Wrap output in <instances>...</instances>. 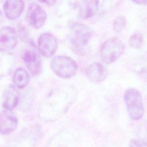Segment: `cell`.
Wrapping results in <instances>:
<instances>
[{
    "label": "cell",
    "instance_id": "cell-1",
    "mask_svg": "<svg viewBox=\"0 0 147 147\" xmlns=\"http://www.w3.org/2000/svg\"><path fill=\"white\" fill-rule=\"evenodd\" d=\"M92 30L88 26L78 22L72 23L69 27V39L79 53H84V47L92 37Z\"/></svg>",
    "mask_w": 147,
    "mask_h": 147
},
{
    "label": "cell",
    "instance_id": "cell-2",
    "mask_svg": "<svg viewBox=\"0 0 147 147\" xmlns=\"http://www.w3.org/2000/svg\"><path fill=\"white\" fill-rule=\"evenodd\" d=\"M124 50L125 44L120 38L117 37H110L101 46V59L106 64L113 63L121 57Z\"/></svg>",
    "mask_w": 147,
    "mask_h": 147
},
{
    "label": "cell",
    "instance_id": "cell-3",
    "mask_svg": "<svg viewBox=\"0 0 147 147\" xmlns=\"http://www.w3.org/2000/svg\"><path fill=\"white\" fill-rule=\"evenodd\" d=\"M123 99L130 117L134 120L141 119L145 110L142 96L139 91L134 88L127 89L124 93Z\"/></svg>",
    "mask_w": 147,
    "mask_h": 147
},
{
    "label": "cell",
    "instance_id": "cell-4",
    "mask_svg": "<svg viewBox=\"0 0 147 147\" xmlns=\"http://www.w3.org/2000/svg\"><path fill=\"white\" fill-rule=\"evenodd\" d=\"M51 67L57 75L65 79L74 76L78 70L76 61L65 56H56L53 57L51 62Z\"/></svg>",
    "mask_w": 147,
    "mask_h": 147
},
{
    "label": "cell",
    "instance_id": "cell-5",
    "mask_svg": "<svg viewBox=\"0 0 147 147\" xmlns=\"http://www.w3.org/2000/svg\"><path fill=\"white\" fill-rule=\"evenodd\" d=\"M26 19L30 26L34 29H40L45 24L47 13L40 5L36 3H32L27 10Z\"/></svg>",
    "mask_w": 147,
    "mask_h": 147
},
{
    "label": "cell",
    "instance_id": "cell-6",
    "mask_svg": "<svg viewBox=\"0 0 147 147\" xmlns=\"http://www.w3.org/2000/svg\"><path fill=\"white\" fill-rule=\"evenodd\" d=\"M37 47L40 53L43 56L49 58L56 52L58 47L57 40L52 34L45 32L39 36Z\"/></svg>",
    "mask_w": 147,
    "mask_h": 147
},
{
    "label": "cell",
    "instance_id": "cell-7",
    "mask_svg": "<svg viewBox=\"0 0 147 147\" xmlns=\"http://www.w3.org/2000/svg\"><path fill=\"white\" fill-rule=\"evenodd\" d=\"M18 44V36L14 28L4 26L0 29V51L13 50Z\"/></svg>",
    "mask_w": 147,
    "mask_h": 147
},
{
    "label": "cell",
    "instance_id": "cell-8",
    "mask_svg": "<svg viewBox=\"0 0 147 147\" xmlns=\"http://www.w3.org/2000/svg\"><path fill=\"white\" fill-rule=\"evenodd\" d=\"M18 119L11 110L5 109L0 112V133L9 135L17 129Z\"/></svg>",
    "mask_w": 147,
    "mask_h": 147
},
{
    "label": "cell",
    "instance_id": "cell-9",
    "mask_svg": "<svg viewBox=\"0 0 147 147\" xmlns=\"http://www.w3.org/2000/svg\"><path fill=\"white\" fill-rule=\"evenodd\" d=\"M23 61L30 73L37 75L41 70V60L36 49H27L22 54Z\"/></svg>",
    "mask_w": 147,
    "mask_h": 147
},
{
    "label": "cell",
    "instance_id": "cell-10",
    "mask_svg": "<svg viewBox=\"0 0 147 147\" xmlns=\"http://www.w3.org/2000/svg\"><path fill=\"white\" fill-rule=\"evenodd\" d=\"M86 74L88 79L94 83H99L107 78L108 72L105 67L98 62H94L87 66Z\"/></svg>",
    "mask_w": 147,
    "mask_h": 147
},
{
    "label": "cell",
    "instance_id": "cell-11",
    "mask_svg": "<svg viewBox=\"0 0 147 147\" xmlns=\"http://www.w3.org/2000/svg\"><path fill=\"white\" fill-rule=\"evenodd\" d=\"M20 93L13 85H8L2 94V105L6 109L13 110L19 103Z\"/></svg>",
    "mask_w": 147,
    "mask_h": 147
},
{
    "label": "cell",
    "instance_id": "cell-12",
    "mask_svg": "<svg viewBox=\"0 0 147 147\" xmlns=\"http://www.w3.org/2000/svg\"><path fill=\"white\" fill-rule=\"evenodd\" d=\"M24 7L23 0H6L3 4V11L9 20H14L22 14Z\"/></svg>",
    "mask_w": 147,
    "mask_h": 147
},
{
    "label": "cell",
    "instance_id": "cell-13",
    "mask_svg": "<svg viewBox=\"0 0 147 147\" xmlns=\"http://www.w3.org/2000/svg\"><path fill=\"white\" fill-rule=\"evenodd\" d=\"M99 7V0H82L79 8L80 17L83 19L95 16Z\"/></svg>",
    "mask_w": 147,
    "mask_h": 147
},
{
    "label": "cell",
    "instance_id": "cell-14",
    "mask_svg": "<svg viewBox=\"0 0 147 147\" xmlns=\"http://www.w3.org/2000/svg\"><path fill=\"white\" fill-rule=\"evenodd\" d=\"M29 75L28 72L22 68H17L13 75V82L18 88H23L29 82Z\"/></svg>",
    "mask_w": 147,
    "mask_h": 147
},
{
    "label": "cell",
    "instance_id": "cell-15",
    "mask_svg": "<svg viewBox=\"0 0 147 147\" xmlns=\"http://www.w3.org/2000/svg\"><path fill=\"white\" fill-rule=\"evenodd\" d=\"M144 42V36L140 32H136L133 33L129 39V44L130 46L134 49H138L142 47Z\"/></svg>",
    "mask_w": 147,
    "mask_h": 147
},
{
    "label": "cell",
    "instance_id": "cell-16",
    "mask_svg": "<svg viewBox=\"0 0 147 147\" xmlns=\"http://www.w3.org/2000/svg\"><path fill=\"white\" fill-rule=\"evenodd\" d=\"M126 25V20L124 16L119 15L114 20L113 23V29L115 32L119 33L122 31Z\"/></svg>",
    "mask_w": 147,
    "mask_h": 147
},
{
    "label": "cell",
    "instance_id": "cell-17",
    "mask_svg": "<svg viewBox=\"0 0 147 147\" xmlns=\"http://www.w3.org/2000/svg\"><path fill=\"white\" fill-rule=\"evenodd\" d=\"M122 0H103L102 3V9L103 11H109L115 8L118 6Z\"/></svg>",
    "mask_w": 147,
    "mask_h": 147
},
{
    "label": "cell",
    "instance_id": "cell-18",
    "mask_svg": "<svg viewBox=\"0 0 147 147\" xmlns=\"http://www.w3.org/2000/svg\"><path fill=\"white\" fill-rule=\"evenodd\" d=\"M145 144H144L142 141L137 140L133 139L131 140L129 144V147H144Z\"/></svg>",
    "mask_w": 147,
    "mask_h": 147
},
{
    "label": "cell",
    "instance_id": "cell-19",
    "mask_svg": "<svg viewBox=\"0 0 147 147\" xmlns=\"http://www.w3.org/2000/svg\"><path fill=\"white\" fill-rule=\"evenodd\" d=\"M41 3L47 4L48 5H53L56 3L57 0H37Z\"/></svg>",
    "mask_w": 147,
    "mask_h": 147
},
{
    "label": "cell",
    "instance_id": "cell-20",
    "mask_svg": "<svg viewBox=\"0 0 147 147\" xmlns=\"http://www.w3.org/2000/svg\"><path fill=\"white\" fill-rule=\"evenodd\" d=\"M134 2H135L136 3L138 4V5H146V1L147 0H132Z\"/></svg>",
    "mask_w": 147,
    "mask_h": 147
}]
</instances>
